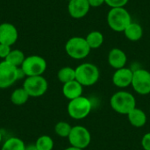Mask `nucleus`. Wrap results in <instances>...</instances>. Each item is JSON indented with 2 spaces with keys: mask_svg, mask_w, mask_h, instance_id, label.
I'll list each match as a JSON object with an SVG mask.
<instances>
[{
  "mask_svg": "<svg viewBox=\"0 0 150 150\" xmlns=\"http://www.w3.org/2000/svg\"><path fill=\"white\" fill-rule=\"evenodd\" d=\"M131 22L132 17L128 11L124 7L111 8L107 14V24L114 32H124Z\"/></svg>",
  "mask_w": 150,
  "mask_h": 150,
  "instance_id": "nucleus-1",
  "label": "nucleus"
},
{
  "mask_svg": "<svg viewBox=\"0 0 150 150\" xmlns=\"http://www.w3.org/2000/svg\"><path fill=\"white\" fill-rule=\"evenodd\" d=\"M112 108L120 114H128L136 107V101L134 95L127 91H119L113 94L110 100Z\"/></svg>",
  "mask_w": 150,
  "mask_h": 150,
  "instance_id": "nucleus-2",
  "label": "nucleus"
},
{
  "mask_svg": "<svg viewBox=\"0 0 150 150\" xmlns=\"http://www.w3.org/2000/svg\"><path fill=\"white\" fill-rule=\"evenodd\" d=\"M76 80L83 86H91L95 84L99 79L98 68L89 62L82 63L76 69Z\"/></svg>",
  "mask_w": 150,
  "mask_h": 150,
  "instance_id": "nucleus-3",
  "label": "nucleus"
},
{
  "mask_svg": "<svg viewBox=\"0 0 150 150\" xmlns=\"http://www.w3.org/2000/svg\"><path fill=\"white\" fill-rule=\"evenodd\" d=\"M91 47L88 45L86 39L83 37L75 36L68 40L65 44V51L67 54L76 60L86 58L90 52Z\"/></svg>",
  "mask_w": 150,
  "mask_h": 150,
  "instance_id": "nucleus-4",
  "label": "nucleus"
},
{
  "mask_svg": "<svg viewBox=\"0 0 150 150\" xmlns=\"http://www.w3.org/2000/svg\"><path fill=\"white\" fill-rule=\"evenodd\" d=\"M92 108L91 102L85 97H79L69 100L68 105V113L74 120H83L86 118Z\"/></svg>",
  "mask_w": 150,
  "mask_h": 150,
  "instance_id": "nucleus-5",
  "label": "nucleus"
},
{
  "mask_svg": "<svg viewBox=\"0 0 150 150\" xmlns=\"http://www.w3.org/2000/svg\"><path fill=\"white\" fill-rule=\"evenodd\" d=\"M20 68L25 74L26 77L42 76L47 69V62L43 57L33 54L25 57Z\"/></svg>",
  "mask_w": 150,
  "mask_h": 150,
  "instance_id": "nucleus-6",
  "label": "nucleus"
},
{
  "mask_svg": "<svg viewBox=\"0 0 150 150\" xmlns=\"http://www.w3.org/2000/svg\"><path fill=\"white\" fill-rule=\"evenodd\" d=\"M23 88L25 90L29 97L39 98L43 96L48 88L47 81L42 76H27L23 83Z\"/></svg>",
  "mask_w": 150,
  "mask_h": 150,
  "instance_id": "nucleus-7",
  "label": "nucleus"
},
{
  "mask_svg": "<svg viewBox=\"0 0 150 150\" xmlns=\"http://www.w3.org/2000/svg\"><path fill=\"white\" fill-rule=\"evenodd\" d=\"M68 138L72 147L81 149H84L85 148H87L91 141L89 130L83 126L73 127Z\"/></svg>",
  "mask_w": 150,
  "mask_h": 150,
  "instance_id": "nucleus-8",
  "label": "nucleus"
},
{
  "mask_svg": "<svg viewBox=\"0 0 150 150\" xmlns=\"http://www.w3.org/2000/svg\"><path fill=\"white\" fill-rule=\"evenodd\" d=\"M134 90L140 95H148L150 93V72L139 69L134 71L132 84Z\"/></svg>",
  "mask_w": 150,
  "mask_h": 150,
  "instance_id": "nucleus-9",
  "label": "nucleus"
},
{
  "mask_svg": "<svg viewBox=\"0 0 150 150\" xmlns=\"http://www.w3.org/2000/svg\"><path fill=\"white\" fill-rule=\"evenodd\" d=\"M18 69L5 60L0 62V89L9 88L18 80Z\"/></svg>",
  "mask_w": 150,
  "mask_h": 150,
  "instance_id": "nucleus-10",
  "label": "nucleus"
},
{
  "mask_svg": "<svg viewBox=\"0 0 150 150\" xmlns=\"http://www.w3.org/2000/svg\"><path fill=\"white\" fill-rule=\"evenodd\" d=\"M18 38V33L16 26L11 23L0 24V44L11 47Z\"/></svg>",
  "mask_w": 150,
  "mask_h": 150,
  "instance_id": "nucleus-11",
  "label": "nucleus"
},
{
  "mask_svg": "<svg viewBox=\"0 0 150 150\" xmlns=\"http://www.w3.org/2000/svg\"><path fill=\"white\" fill-rule=\"evenodd\" d=\"M91 9L88 0H70L68 4V11L74 18L85 17Z\"/></svg>",
  "mask_w": 150,
  "mask_h": 150,
  "instance_id": "nucleus-12",
  "label": "nucleus"
},
{
  "mask_svg": "<svg viewBox=\"0 0 150 150\" xmlns=\"http://www.w3.org/2000/svg\"><path fill=\"white\" fill-rule=\"evenodd\" d=\"M134 71L128 68L116 69L112 76V83L119 88H127L132 84Z\"/></svg>",
  "mask_w": 150,
  "mask_h": 150,
  "instance_id": "nucleus-13",
  "label": "nucleus"
},
{
  "mask_svg": "<svg viewBox=\"0 0 150 150\" xmlns=\"http://www.w3.org/2000/svg\"><path fill=\"white\" fill-rule=\"evenodd\" d=\"M127 62L126 53L120 48H112L108 54V62L111 67L115 69H120L125 67Z\"/></svg>",
  "mask_w": 150,
  "mask_h": 150,
  "instance_id": "nucleus-14",
  "label": "nucleus"
},
{
  "mask_svg": "<svg viewBox=\"0 0 150 150\" xmlns=\"http://www.w3.org/2000/svg\"><path fill=\"white\" fill-rule=\"evenodd\" d=\"M62 93L66 98L69 100L75 99L79 98L83 94V85L78 83L76 80H73L71 82L66 83L62 87Z\"/></svg>",
  "mask_w": 150,
  "mask_h": 150,
  "instance_id": "nucleus-15",
  "label": "nucleus"
},
{
  "mask_svg": "<svg viewBox=\"0 0 150 150\" xmlns=\"http://www.w3.org/2000/svg\"><path fill=\"white\" fill-rule=\"evenodd\" d=\"M127 40L131 41H138L143 36V28L135 22H131L123 32Z\"/></svg>",
  "mask_w": 150,
  "mask_h": 150,
  "instance_id": "nucleus-16",
  "label": "nucleus"
},
{
  "mask_svg": "<svg viewBox=\"0 0 150 150\" xmlns=\"http://www.w3.org/2000/svg\"><path fill=\"white\" fill-rule=\"evenodd\" d=\"M127 117L130 124L135 127H142L147 122L146 113L142 109L136 107L127 114Z\"/></svg>",
  "mask_w": 150,
  "mask_h": 150,
  "instance_id": "nucleus-17",
  "label": "nucleus"
},
{
  "mask_svg": "<svg viewBox=\"0 0 150 150\" xmlns=\"http://www.w3.org/2000/svg\"><path fill=\"white\" fill-rule=\"evenodd\" d=\"M85 39L91 49H97L104 43V35L99 31H92L89 33Z\"/></svg>",
  "mask_w": 150,
  "mask_h": 150,
  "instance_id": "nucleus-18",
  "label": "nucleus"
},
{
  "mask_svg": "<svg viewBox=\"0 0 150 150\" xmlns=\"http://www.w3.org/2000/svg\"><path fill=\"white\" fill-rule=\"evenodd\" d=\"M25 59V56L21 50L11 49V51L10 52L8 56L5 58V61L8 62L9 63H11V65H13L17 68H19V67H21Z\"/></svg>",
  "mask_w": 150,
  "mask_h": 150,
  "instance_id": "nucleus-19",
  "label": "nucleus"
},
{
  "mask_svg": "<svg viewBox=\"0 0 150 150\" xmlns=\"http://www.w3.org/2000/svg\"><path fill=\"white\" fill-rule=\"evenodd\" d=\"M29 98V95L25 91V90L22 88L16 89L15 91H12L11 95V101L12 104L16 105H22L27 102Z\"/></svg>",
  "mask_w": 150,
  "mask_h": 150,
  "instance_id": "nucleus-20",
  "label": "nucleus"
},
{
  "mask_svg": "<svg viewBox=\"0 0 150 150\" xmlns=\"http://www.w3.org/2000/svg\"><path fill=\"white\" fill-rule=\"evenodd\" d=\"M57 77L59 81L63 84L71 82L73 80H76V70L71 67H63L58 71Z\"/></svg>",
  "mask_w": 150,
  "mask_h": 150,
  "instance_id": "nucleus-21",
  "label": "nucleus"
},
{
  "mask_svg": "<svg viewBox=\"0 0 150 150\" xmlns=\"http://www.w3.org/2000/svg\"><path fill=\"white\" fill-rule=\"evenodd\" d=\"M25 142L21 139L18 137H11L6 140L3 144L1 150H25Z\"/></svg>",
  "mask_w": 150,
  "mask_h": 150,
  "instance_id": "nucleus-22",
  "label": "nucleus"
},
{
  "mask_svg": "<svg viewBox=\"0 0 150 150\" xmlns=\"http://www.w3.org/2000/svg\"><path fill=\"white\" fill-rule=\"evenodd\" d=\"M38 150H53L54 141L48 135H42L39 137L34 143Z\"/></svg>",
  "mask_w": 150,
  "mask_h": 150,
  "instance_id": "nucleus-23",
  "label": "nucleus"
},
{
  "mask_svg": "<svg viewBox=\"0 0 150 150\" xmlns=\"http://www.w3.org/2000/svg\"><path fill=\"white\" fill-rule=\"evenodd\" d=\"M71 129L72 127L65 121H60L54 127L55 134L62 138H68L71 132Z\"/></svg>",
  "mask_w": 150,
  "mask_h": 150,
  "instance_id": "nucleus-24",
  "label": "nucleus"
},
{
  "mask_svg": "<svg viewBox=\"0 0 150 150\" xmlns=\"http://www.w3.org/2000/svg\"><path fill=\"white\" fill-rule=\"evenodd\" d=\"M128 1L129 0H105V4L111 8H120L127 5Z\"/></svg>",
  "mask_w": 150,
  "mask_h": 150,
  "instance_id": "nucleus-25",
  "label": "nucleus"
},
{
  "mask_svg": "<svg viewBox=\"0 0 150 150\" xmlns=\"http://www.w3.org/2000/svg\"><path fill=\"white\" fill-rule=\"evenodd\" d=\"M11 51V48L10 46L4 45V44H0V58L5 60V58L8 56V54H10Z\"/></svg>",
  "mask_w": 150,
  "mask_h": 150,
  "instance_id": "nucleus-26",
  "label": "nucleus"
},
{
  "mask_svg": "<svg viewBox=\"0 0 150 150\" xmlns=\"http://www.w3.org/2000/svg\"><path fill=\"white\" fill-rule=\"evenodd\" d=\"M142 146L144 150H150V133L144 134L142 140Z\"/></svg>",
  "mask_w": 150,
  "mask_h": 150,
  "instance_id": "nucleus-27",
  "label": "nucleus"
},
{
  "mask_svg": "<svg viewBox=\"0 0 150 150\" xmlns=\"http://www.w3.org/2000/svg\"><path fill=\"white\" fill-rule=\"evenodd\" d=\"M88 2L90 4V6L94 8L99 7L102 4H105V0H88Z\"/></svg>",
  "mask_w": 150,
  "mask_h": 150,
  "instance_id": "nucleus-28",
  "label": "nucleus"
},
{
  "mask_svg": "<svg viewBox=\"0 0 150 150\" xmlns=\"http://www.w3.org/2000/svg\"><path fill=\"white\" fill-rule=\"evenodd\" d=\"M25 150H38V149L36 148L35 144H30V145L25 147Z\"/></svg>",
  "mask_w": 150,
  "mask_h": 150,
  "instance_id": "nucleus-29",
  "label": "nucleus"
},
{
  "mask_svg": "<svg viewBox=\"0 0 150 150\" xmlns=\"http://www.w3.org/2000/svg\"><path fill=\"white\" fill-rule=\"evenodd\" d=\"M64 150H83V149H77V148H75V147H72V146H70L69 148H68V149H64Z\"/></svg>",
  "mask_w": 150,
  "mask_h": 150,
  "instance_id": "nucleus-30",
  "label": "nucleus"
},
{
  "mask_svg": "<svg viewBox=\"0 0 150 150\" xmlns=\"http://www.w3.org/2000/svg\"><path fill=\"white\" fill-rule=\"evenodd\" d=\"M1 142H2V133L0 131V143H1Z\"/></svg>",
  "mask_w": 150,
  "mask_h": 150,
  "instance_id": "nucleus-31",
  "label": "nucleus"
},
{
  "mask_svg": "<svg viewBox=\"0 0 150 150\" xmlns=\"http://www.w3.org/2000/svg\"><path fill=\"white\" fill-rule=\"evenodd\" d=\"M67 1H69H69H70V0H67Z\"/></svg>",
  "mask_w": 150,
  "mask_h": 150,
  "instance_id": "nucleus-32",
  "label": "nucleus"
}]
</instances>
